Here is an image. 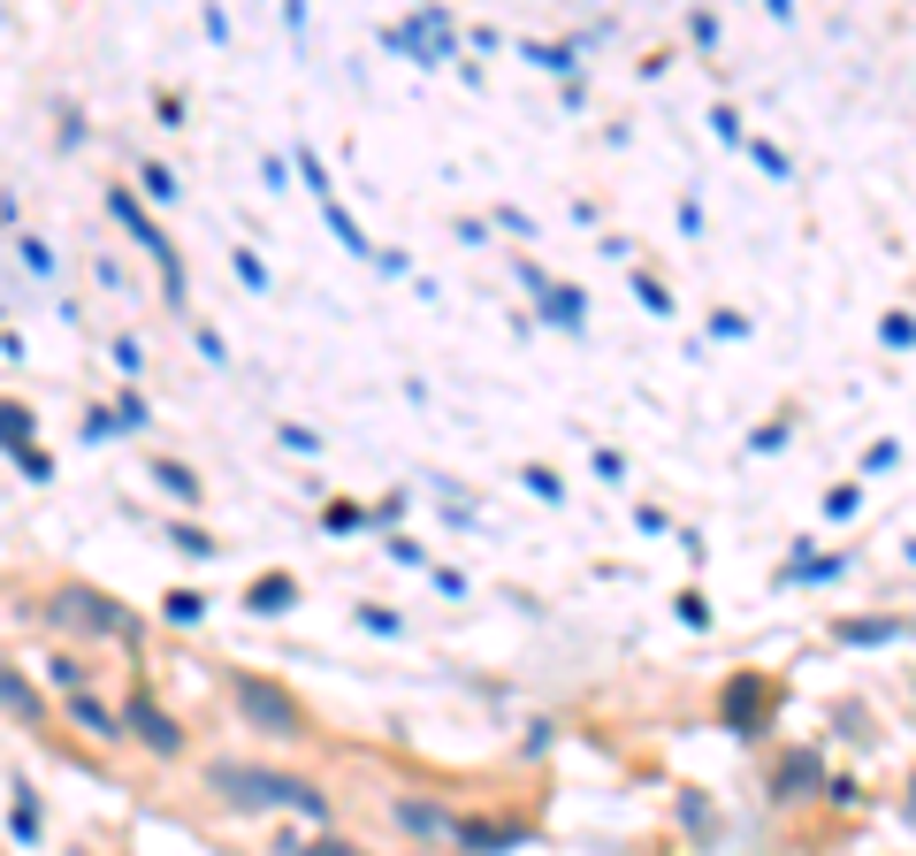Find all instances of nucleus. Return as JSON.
<instances>
[{"mask_svg": "<svg viewBox=\"0 0 916 856\" xmlns=\"http://www.w3.org/2000/svg\"><path fill=\"white\" fill-rule=\"evenodd\" d=\"M245 604H253V612H291V604H299V581H291V574H260V581L245 589Z\"/></svg>", "mask_w": 916, "mask_h": 856, "instance_id": "nucleus-10", "label": "nucleus"}, {"mask_svg": "<svg viewBox=\"0 0 916 856\" xmlns=\"http://www.w3.org/2000/svg\"><path fill=\"white\" fill-rule=\"evenodd\" d=\"M276 856H367V849L328 842V834H276Z\"/></svg>", "mask_w": 916, "mask_h": 856, "instance_id": "nucleus-12", "label": "nucleus"}, {"mask_svg": "<svg viewBox=\"0 0 916 856\" xmlns=\"http://www.w3.org/2000/svg\"><path fill=\"white\" fill-rule=\"evenodd\" d=\"M8 711H15V719H23V711H31V719H38V696H31V688H23V674H15V666H8Z\"/></svg>", "mask_w": 916, "mask_h": 856, "instance_id": "nucleus-19", "label": "nucleus"}, {"mask_svg": "<svg viewBox=\"0 0 916 856\" xmlns=\"http://www.w3.org/2000/svg\"><path fill=\"white\" fill-rule=\"evenodd\" d=\"M15 842H38V796L15 780Z\"/></svg>", "mask_w": 916, "mask_h": 856, "instance_id": "nucleus-16", "label": "nucleus"}, {"mask_svg": "<svg viewBox=\"0 0 916 856\" xmlns=\"http://www.w3.org/2000/svg\"><path fill=\"white\" fill-rule=\"evenodd\" d=\"M902 620H840V643H894Z\"/></svg>", "mask_w": 916, "mask_h": 856, "instance_id": "nucleus-15", "label": "nucleus"}, {"mask_svg": "<svg viewBox=\"0 0 916 856\" xmlns=\"http://www.w3.org/2000/svg\"><path fill=\"white\" fill-rule=\"evenodd\" d=\"M46 620L69 627V635H92V643H138V620H131L115 597L85 589V581H62V589L46 597Z\"/></svg>", "mask_w": 916, "mask_h": 856, "instance_id": "nucleus-2", "label": "nucleus"}, {"mask_svg": "<svg viewBox=\"0 0 916 856\" xmlns=\"http://www.w3.org/2000/svg\"><path fill=\"white\" fill-rule=\"evenodd\" d=\"M108 214H115V222H123V230H131V237L153 253V268H160V284H168V307H183V268H176V245H168L146 214H138V199H131V191H108Z\"/></svg>", "mask_w": 916, "mask_h": 856, "instance_id": "nucleus-4", "label": "nucleus"}, {"mask_svg": "<svg viewBox=\"0 0 916 856\" xmlns=\"http://www.w3.org/2000/svg\"><path fill=\"white\" fill-rule=\"evenodd\" d=\"M909 819H916V780H909Z\"/></svg>", "mask_w": 916, "mask_h": 856, "instance_id": "nucleus-23", "label": "nucleus"}, {"mask_svg": "<svg viewBox=\"0 0 916 856\" xmlns=\"http://www.w3.org/2000/svg\"><path fill=\"white\" fill-rule=\"evenodd\" d=\"M230 703H237L260 734H305V711L276 681H260V674H230Z\"/></svg>", "mask_w": 916, "mask_h": 856, "instance_id": "nucleus-3", "label": "nucleus"}, {"mask_svg": "<svg viewBox=\"0 0 916 856\" xmlns=\"http://www.w3.org/2000/svg\"><path fill=\"white\" fill-rule=\"evenodd\" d=\"M168 535H176V543H183V551H191V558H214V543H206V535H199V527H168Z\"/></svg>", "mask_w": 916, "mask_h": 856, "instance_id": "nucleus-21", "label": "nucleus"}, {"mask_svg": "<svg viewBox=\"0 0 916 856\" xmlns=\"http://www.w3.org/2000/svg\"><path fill=\"white\" fill-rule=\"evenodd\" d=\"M206 796H214L222 811H299V819H313V826H328V819H336V803H328V788H321V780L276 772V765H237V757L206 765Z\"/></svg>", "mask_w": 916, "mask_h": 856, "instance_id": "nucleus-1", "label": "nucleus"}, {"mask_svg": "<svg viewBox=\"0 0 916 856\" xmlns=\"http://www.w3.org/2000/svg\"><path fill=\"white\" fill-rule=\"evenodd\" d=\"M390 826H405V834H421V842H458V811H444V803H428V796H398L390 803Z\"/></svg>", "mask_w": 916, "mask_h": 856, "instance_id": "nucleus-5", "label": "nucleus"}, {"mask_svg": "<svg viewBox=\"0 0 916 856\" xmlns=\"http://www.w3.org/2000/svg\"><path fill=\"white\" fill-rule=\"evenodd\" d=\"M15 260H23V268H31V276H46V268H54V253H46V245H38V237H15Z\"/></svg>", "mask_w": 916, "mask_h": 856, "instance_id": "nucleus-17", "label": "nucleus"}, {"mask_svg": "<svg viewBox=\"0 0 916 856\" xmlns=\"http://www.w3.org/2000/svg\"><path fill=\"white\" fill-rule=\"evenodd\" d=\"M757 696L771 703V688H763V674H734V688H726V726H749Z\"/></svg>", "mask_w": 916, "mask_h": 856, "instance_id": "nucleus-11", "label": "nucleus"}, {"mask_svg": "<svg viewBox=\"0 0 916 856\" xmlns=\"http://www.w3.org/2000/svg\"><path fill=\"white\" fill-rule=\"evenodd\" d=\"M160 612H168V620H176V627H191V620H199V612H206V604H199V597H191V589H176V597H168V604H160Z\"/></svg>", "mask_w": 916, "mask_h": 856, "instance_id": "nucleus-18", "label": "nucleus"}, {"mask_svg": "<svg viewBox=\"0 0 916 856\" xmlns=\"http://www.w3.org/2000/svg\"><path fill=\"white\" fill-rule=\"evenodd\" d=\"M153 482H160L168 498H183V505H199V475H191L183 459H153Z\"/></svg>", "mask_w": 916, "mask_h": 856, "instance_id": "nucleus-13", "label": "nucleus"}, {"mask_svg": "<svg viewBox=\"0 0 916 856\" xmlns=\"http://www.w3.org/2000/svg\"><path fill=\"white\" fill-rule=\"evenodd\" d=\"M146 191H153V199H176V176L160 169V162H146Z\"/></svg>", "mask_w": 916, "mask_h": 856, "instance_id": "nucleus-20", "label": "nucleus"}, {"mask_svg": "<svg viewBox=\"0 0 916 856\" xmlns=\"http://www.w3.org/2000/svg\"><path fill=\"white\" fill-rule=\"evenodd\" d=\"M69 719H77V726H92V734H100V742H123V719H108V711H100V703H92V696H85V688H77V696H69Z\"/></svg>", "mask_w": 916, "mask_h": 856, "instance_id": "nucleus-14", "label": "nucleus"}, {"mask_svg": "<svg viewBox=\"0 0 916 856\" xmlns=\"http://www.w3.org/2000/svg\"><path fill=\"white\" fill-rule=\"evenodd\" d=\"M321 527H359V505H321Z\"/></svg>", "mask_w": 916, "mask_h": 856, "instance_id": "nucleus-22", "label": "nucleus"}, {"mask_svg": "<svg viewBox=\"0 0 916 856\" xmlns=\"http://www.w3.org/2000/svg\"><path fill=\"white\" fill-rule=\"evenodd\" d=\"M809 788H825V757H817V749H786L779 772H771V796H779V803H802Z\"/></svg>", "mask_w": 916, "mask_h": 856, "instance_id": "nucleus-8", "label": "nucleus"}, {"mask_svg": "<svg viewBox=\"0 0 916 856\" xmlns=\"http://www.w3.org/2000/svg\"><path fill=\"white\" fill-rule=\"evenodd\" d=\"M444 31H451V15H444V8H421L413 23H390L382 38H390L398 54H421V62H436V54H444Z\"/></svg>", "mask_w": 916, "mask_h": 856, "instance_id": "nucleus-7", "label": "nucleus"}, {"mask_svg": "<svg viewBox=\"0 0 916 856\" xmlns=\"http://www.w3.org/2000/svg\"><path fill=\"white\" fill-rule=\"evenodd\" d=\"M512 842H527V826H481V819L458 826V849L466 856H496V849H512Z\"/></svg>", "mask_w": 916, "mask_h": 856, "instance_id": "nucleus-9", "label": "nucleus"}, {"mask_svg": "<svg viewBox=\"0 0 916 856\" xmlns=\"http://www.w3.org/2000/svg\"><path fill=\"white\" fill-rule=\"evenodd\" d=\"M123 726H131V734H138V742H146L153 757H176V749H183V726H176V719H168V711H160V703H153L146 688H138V696H131V711H123Z\"/></svg>", "mask_w": 916, "mask_h": 856, "instance_id": "nucleus-6", "label": "nucleus"}]
</instances>
